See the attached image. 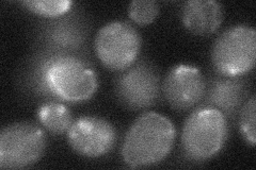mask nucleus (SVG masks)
Instances as JSON below:
<instances>
[{
	"instance_id": "obj_8",
	"label": "nucleus",
	"mask_w": 256,
	"mask_h": 170,
	"mask_svg": "<svg viewBox=\"0 0 256 170\" xmlns=\"http://www.w3.org/2000/svg\"><path fill=\"white\" fill-rule=\"evenodd\" d=\"M68 142L78 155L96 159L106 156L116 142V131L108 120L96 116H82L68 131Z\"/></svg>"
},
{
	"instance_id": "obj_3",
	"label": "nucleus",
	"mask_w": 256,
	"mask_h": 170,
	"mask_svg": "<svg viewBox=\"0 0 256 170\" xmlns=\"http://www.w3.org/2000/svg\"><path fill=\"white\" fill-rule=\"evenodd\" d=\"M228 136L226 116L212 107L198 108L185 120L182 130V147L194 161H206L217 156Z\"/></svg>"
},
{
	"instance_id": "obj_15",
	"label": "nucleus",
	"mask_w": 256,
	"mask_h": 170,
	"mask_svg": "<svg viewBox=\"0 0 256 170\" xmlns=\"http://www.w3.org/2000/svg\"><path fill=\"white\" fill-rule=\"evenodd\" d=\"M255 119H256V98L255 95H252L248 99L244 107L240 111L239 116V128L240 133L246 140V142L254 147L256 144V129H255Z\"/></svg>"
},
{
	"instance_id": "obj_14",
	"label": "nucleus",
	"mask_w": 256,
	"mask_h": 170,
	"mask_svg": "<svg viewBox=\"0 0 256 170\" xmlns=\"http://www.w3.org/2000/svg\"><path fill=\"white\" fill-rule=\"evenodd\" d=\"M159 3L155 0H134L128 5V15L139 26H148L159 14Z\"/></svg>"
},
{
	"instance_id": "obj_9",
	"label": "nucleus",
	"mask_w": 256,
	"mask_h": 170,
	"mask_svg": "<svg viewBox=\"0 0 256 170\" xmlns=\"http://www.w3.org/2000/svg\"><path fill=\"white\" fill-rule=\"evenodd\" d=\"M206 91L205 79L198 67L189 64L173 66L164 77L162 93L171 107L186 111L204 98Z\"/></svg>"
},
{
	"instance_id": "obj_12",
	"label": "nucleus",
	"mask_w": 256,
	"mask_h": 170,
	"mask_svg": "<svg viewBox=\"0 0 256 170\" xmlns=\"http://www.w3.org/2000/svg\"><path fill=\"white\" fill-rule=\"evenodd\" d=\"M38 118L47 131L52 134L68 133L73 124V116L66 105L59 102H47L40 107Z\"/></svg>"
},
{
	"instance_id": "obj_7",
	"label": "nucleus",
	"mask_w": 256,
	"mask_h": 170,
	"mask_svg": "<svg viewBox=\"0 0 256 170\" xmlns=\"http://www.w3.org/2000/svg\"><path fill=\"white\" fill-rule=\"evenodd\" d=\"M116 94L118 101L132 110L148 109L160 95V78L156 68L140 62L122 71L116 79Z\"/></svg>"
},
{
	"instance_id": "obj_4",
	"label": "nucleus",
	"mask_w": 256,
	"mask_h": 170,
	"mask_svg": "<svg viewBox=\"0 0 256 170\" xmlns=\"http://www.w3.org/2000/svg\"><path fill=\"white\" fill-rule=\"evenodd\" d=\"M212 62L222 76L240 77L255 66L256 31L253 27L237 25L223 31L212 47Z\"/></svg>"
},
{
	"instance_id": "obj_5",
	"label": "nucleus",
	"mask_w": 256,
	"mask_h": 170,
	"mask_svg": "<svg viewBox=\"0 0 256 170\" xmlns=\"http://www.w3.org/2000/svg\"><path fill=\"white\" fill-rule=\"evenodd\" d=\"M142 38L134 26L114 20L102 26L94 40L95 52L102 64L111 71H123L137 61Z\"/></svg>"
},
{
	"instance_id": "obj_13",
	"label": "nucleus",
	"mask_w": 256,
	"mask_h": 170,
	"mask_svg": "<svg viewBox=\"0 0 256 170\" xmlns=\"http://www.w3.org/2000/svg\"><path fill=\"white\" fill-rule=\"evenodd\" d=\"M22 4L30 12L44 17H58L68 13L72 9L73 2L70 0H31L22 1Z\"/></svg>"
},
{
	"instance_id": "obj_1",
	"label": "nucleus",
	"mask_w": 256,
	"mask_h": 170,
	"mask_svg": "<svg viewBox=\"0 0 256 170\" xmlns=\"http://www.w3.org/2000/svg\"><path fill=\"white\" fill-rule=\"evenodd\" d=\"M176 139L172 121L156 112L143 113L125 135L122 158L132 168L156 165L171 152Z\"/></svg>"
},
{
	"instance_id": "obj_10",
	"label": "nucleus",
	"mask_w": 256,
	"mask_h": 170,
	"mask_svg": "<svg viewBox=\"0 0 256 170\" xmlns=\"http://www.w3.org/2000/svg\"><path fill=\"white\" fill-rule=\"evenodd\" d=\"M223 19V5L216 0H188L182 5L184 26L196 35L206 36L214 33Z\"/></svg>"
},
{
	"instance_id": "obj_6",
	"label": "nucleus",
	"mask_w": 256,
	"mask_h": 170,
	"mask_svg": "<svg viewBox=\"0 0 256 170\" xmlns=\"http://www.w3.org/2000/svg\"><path fill=\"white\" fill-rule=\"evenodd\" d=\"M47 146L42 128L31 123H14L0 133V168L22 169L36 164Z\"/></svg>"
},
{
	"instance_id": "obj_11",
	"label": "nucleus",
	"mask_w": 256,
	"mask_h": 170,
	"mask_svg": "<svg viewBox=\"0 0 256 170\" xmlns=\"http://www.w3.org/2000/svg\"><path fill=\"white\" fill-rule=\"evenodd\" d=\"M246 95L244 84L238 77L224 76L216 80L208 93V101L212 108L221 111L224 115L237 112Z\"/></svg>"
},
{
	"instance_id": "obj_2",
	"label": "nucleus",
	"mask_w": 256,
	"mask_h": 170,
	"mask_svg": "<svg viewBox=\"0 0 256 170\" xmlns=\"http://www.w3.org/2000/svg\"><path fill=\"white\" fill-rule=\"evenodd\" d=\"M42 80L52 96L68 102H84L94 96L98 87L96 72L89 64L76 56L61 54L47 60Z\"/></svg>"
},
{
	"instance_id": "obj_16",
	"label": "nucleus",
	"mask_w": 256,
	"mask_h": 170,
	"mask_svg": "<svg viewBox=\"0 0 256 170\" xmlns=\"http://www.w3.org/2000/svg\"><path fill=\"white\" fill-rule=\"evenodd\" d=\"M50 37L56 46L63 48L76 47L80 44V39H82V35L78 30L72 27H60V25L52 31Z\"/></svg>"
}]
</instances>
